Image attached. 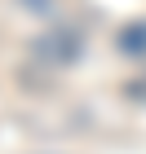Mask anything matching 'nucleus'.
<instances>
[{
	"label": "nucleus",
	"mask_w": 146,
	"mask_h": 154,
	"mask_svg": "<svg viewBox=\"0 0 146 154\" xmlns=\"http://www.w3.org/2000/svg\"><path fill=\"white\" fill-rule=\"evenodd\" d=\"M115 48H120L124 57H146V22H128L115 35Z\"/></svg>",
	"instance_id": "nucleus-2"
},
{
	"label": "nucleus",
	"mask_w": 146,
	"mask_h": 154,
	"mask_svg": "<svg viewBox=\"0 0 146 154\" xmlns=\"http://www.w3.org/2000/svg\"><path fill=\"white\" fill-rule=\"evenodd\" d=\"M40 62H53V66H71L75 57H80V35H71V31H53V35H44L36 44Z\"/></svg>",
	"instance_id": "nucleus-1"
}]
</instances>
